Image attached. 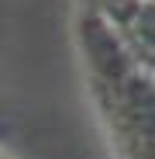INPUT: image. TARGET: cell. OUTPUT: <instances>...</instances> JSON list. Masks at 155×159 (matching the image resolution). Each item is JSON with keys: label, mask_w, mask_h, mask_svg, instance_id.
<instances>
[{"label": "cell", "mask_w": 155, "mask_h": 159, "mask_svg": "<svg viewBox=\"0 0 155 159\" xmlns=\"http://www.w3.org/2000/svg\"><path fill=\"white\" fill-rule=\"evenodd\" d=\"M90 11L155 76V0H93Z\"/></svg>", "instance_id": "1"}]
</instances>
